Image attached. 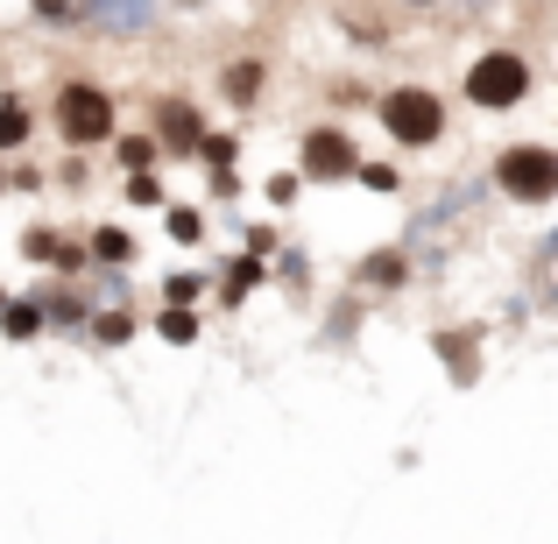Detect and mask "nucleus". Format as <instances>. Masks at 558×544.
Returning a JSON list of instances; mask_svg holds the SVG:
<instances>
[{"instance_id": "obj_1", "label": "nucleus", "mask_w": 558, "mask_h": 544, "mask_svg": "<svg viewBox=\"0 0 558 544\" xmlns=\"http://www.w3.org/2000/svg\"><path fill=\"white\" fill-rule=\"evenodd\" d=\"M523 85H531V64H523L517 50H488L466 71V99H474V107H517Z\"/></svg>"}, {"instance_id": "obj_2", "label": "nucleus", "mask_w": 558, "mask_h": 544, "mask_svg": "<svg viewBox=\"0 0 558 544\" xmlns=\"http://www.w3.org/2000/svg\"><path fill=\"white\" fill-rule=\"evenodd\" d=\"M381 121H389V135H396V142L424 149V142H438V128H446V107H438L432 93H417V85H403V93L381 99Z\"/></svg>"}, {"instance_id": "obj_3", "label": "nucleus", "mask_w": 558, "mask_h": 544, "mask_svg": "<svg viewBox=\"0 0 558 544\" xmlns=\"http://www.w3.org/2000/svg\"><path fill=\"white\" fill-rule=\"evenodd\" d=\"M57 128H64L71 142H107L113 135V99L99 93V85H64V99H57Z\"/></svg>"}, {"instance_id": "obj_4", "label": "nucleus", "mask_w": 558, "mask_h": 544, "mask_svg": "<svg viewBox=\"0 0 558 544\" xmlns=\"http://www.w3.org/2000/svg\"><path fill=\"white\" fill-rule=\"evenodd\" d=\"M495 178H502V191H509V198H523V205H545L551 191H558V156H551V149H509Z\"/></svg>"}, {"instance_id": "obj_5", "label": "nucleus", "mask_w": 558, "mask_h": 544, "mask_svg": "<svg viewBox=\"0 0 558 544\" xmlns=\"http://www.w3.org/2000/svg\"><path fill=\"white\" fill-rule=\"evenodd\" d=\"M347 170H354V142L318 128V135L304 142V178H347Z\"/></svg>"}, {"instance_id": "obj_6", "label": "nucleus", "mask_w": 558, "mask_h": 544, "mask_svg": "<svg viewBox=\"0 0 558 544\" xmlns=\"http://www.w3.org/2000/svg\"><path fill=\"white\" fill-rule=\"evenodd\" d=\"M156 135L184 149V142H198V113H191L184 99H163V113H156Z\"/></svg>"}, {"instance_id": "obj_7", "label": "nucleus", "mask_w": 558, "mask_h": 544, "mask_svg": "<svg viewBox=\"0 0 558 544\" xmlns=\"http://www.w3.org/2000/svg\"><path fill=\"white\" fill-rule=\"evenodd\" d=\"M22 135H28V113L22 107H0V149H14Z\"/></svg>"}, {"instance_id": "obj_8", "label": "nucleus", "mask_w": 558, "mask_h": 544, "mask_svg": "<svg viewBox=\"0 0 558 544\" xmlns=\"http://www.w3.org/2000/svg\"><path fill=\"white\" fill-rule=\"evenodd\" d=\"M163 340H198V326H191V312H163Z\"/></svg>"}, {"instance_id": "obj_9", "label": "nucleus", "mask_w": 558, "mask_h": 544, "mask_svg": "<svg viewBox=\"0 0 558 544\" xmlns=\"http://www.w3.org/2000/svg\"><path fill=\"white\" fill-rule=\"evenodd\" d=\"M170 233H178V241H198V213H170Z\"/></svg>"}]
</instances>
